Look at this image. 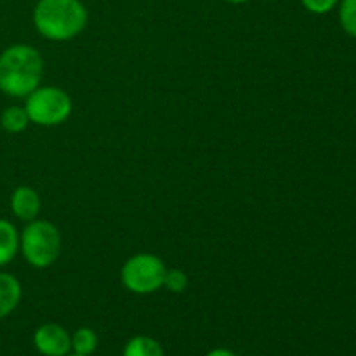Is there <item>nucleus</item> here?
Returning <instances> with one entry per match:
<instances>
[{
  "label": "nucleus",
  "mask_w": 356,
  "mask_h": 356,
  "mask_svg": "<svg viewBox=\"0 0 356 356\" xmlns=\"http://www.w3.org/2000/svg\"><path fill=\"white\" fill-rule=\"evenodd\" d=\"M33 26L51 42L79 37L89 23V10L82 0H38L33 7Z\"/></svg>",
  "instance_id": "nucleus-2"
},
{
  "label": "nucleus",
  "mask_w": 356,
  "mask_h": 356,
  "mask_svg": "<svg viewBox=\"0 0 356 356\" xmlns=\"http://www.w3.org/2000/svg\"><path fill=\"white\" fill-rule=\"evenodd\" d=\"M167 266L162 257L149 252L134 254L124 263L120 271L122 285L138 296L155 294L163 287Z\"/></svg>",
  "instance_id": "nucleus-5"
},
{
  "label": "nucleus",
  "mask_w": 356,
  "mask_h": 356,
  "mask_svg": "<svg viewBox=\"0 0 356 356\" xmlns=\"http://www.w3.org/2000/svg\"><path fill=\"white\" fill-rule=\"evenodd\" d=\"M301 3L308 13L322 16V14H327L332 9H336L339 0H301Z\"/></svg>",
  "instance_id": "nucleus-15"
},
{
  "label": "nucleus",
  "mask_w": 356,
  "mask_h": 356,
  "mask_svg": "<svg viewBox=\"0 0 356 356\" xmlns=\"http://www.w3.org/2000/svg\"><path fill=\"white\" fill-rule=\"evenodd\" d=\"M97 348V334L90 327H80L72 334V353L92 356Z\"/></svg>",
  "instance_id": "nucleus-12"
},
{
  "label": "nucleus",
  "mask_w": 356,
  "mask_h": 356,
  "mask_svg": "<svg viewBox=\"0 0 356 356\" xmlns=\"http://www.w3.org/2000/svg\"><path fill=\"white\" fill-rule=\"evenodd\" d=\"M19 254V229L9 219L0 218V268L7 266Z\"/></svg>",
  "instance_id": "nucleus-9"
},
{
  "label": "nucleus",
  "mask_w": 356,
  "mask_h": 356,
  "mask_svg": "<svg viewBox=\"0 0 356 356\" xmlns=\"http://www.w3.org/2000/svg\"><path fill=\"white\" fill-rule=\"evenodd\" d=\"M44 76V58L28 44H13L0 52V92L24 99L40 87Z\"/></svg>",
  "instance_id": "nucleus-1"
},
{
  "label": "nucleus",
  "mask_w": 356,
  "mask_h": 356,
  "mask_svg": "<svg viewBox=\"0 0 356 356\" xmlns=\"http://www.w3.org/2000/svg\"><path fill=\"white\" fill-rule=\"evenodd\" d=\"M339 23L350 37L356 38V0H339Z\"/></svg>",
  "instance_id": "nucleus-13"
},
{
  "label": "nucleus",
  "mask_w": 356,
  "mask_h": 356,
  "mask_svg": "<svg viewBox=\"0 0 356 356\" xmlns=\"http://www.w3.org/2000/svg\"><path fill=\"white\" fill-rule=\"evenodd\" d=\"M19 252L31 268L45 270L52 266L61 254L58 226L38 218L24 222V228L19 232Z\"/></svg>",
  "instance_id": "nucleus-3"
},
{
  "label": "nucleus",
  "mask_w": 356,
  "mask_h": 356,
  "mask_svg": "<svg viewBox=\"0 0 356 356\" xmlns=\"http://www.w3.org/2000/svg\"><path fill=\"white\" fill-rule=\"evenodd\" d=\"M225 2H228V3H233V6H242V3H247V2H250V0H225Z\"/></svg>",
  "instance_id": "nucleus-17"
},
{
  "label": "nucleus",
  "mask_w": 356,
  "mask_h": 356,
  "mask_svg": "<svg viewBox=\"0 0 356 356\" xmlns=\"http://www.w3.org/2000/svg\"><path fill=\"white\" fill-rule=\"evenodd\" d=\"M10 212L16 219L23 222H30L38 218L42 209L40 195L31 186H17L10 195Z\"/></svg>",
  "instance_id": "nucleus-7"
},
{
  "label": "nucleus",
  "mask_w": 356,
  "mask_h": 356,
  "mask_svg": "<svg viewBox=\"0 0 356 356\" xmlns=\"http://www.w3.org/2000/svg\"><path fill=\"white\" fill-rule=\"evenodd\" d=\"M33 346L44 356H66L72 353V334L59 323H44L35 330Z\"/></svg>",
  "instance_id": "nucleus-6"
},
{
  "label": "nucleus",
  "mask_w": 356,
  "mask_h": 356,
  "mask_svg": "<svg viewBox=\"0 0 356 356\" xmlns=\"http://www.w3.org/2000/svg\"><path fill=\"white\" fill-rule=\"evenodd\" d=\"M66 356H86V355H76V353H70V355H66Z\"/></svg>",
  "instance_id": "nucleus-18"
},
{
  "label": "nucleus",
  "mask_w": 356,
  "mask_h": 356,
  "mask_svg": "<svg viewBox=\"0 0 356 356\" xmlns=\"http://www.w3.org/2000/svg\"><path fill=\"white\" fill-rule=\"evenodd\" d=\"M205 356H236L232 350H226V348H216V350L209 351Z\"/></svg>",
  "instance_id": "nucleus-16"
},
{
  "label": "nucleus",
  "mask_w": 356,
  "mask_h": 356,
  "mask_svg": "<svg viewBox=\"0 0 356 356\" xmlns=\"http://www.w3.org/2000/svg\"><path fill=\"white\" fill-rule=\"evenodd\" d=\"M30 125V118H28L24 106H7L0 115V127L7 132V134H19V132L26 131Z\"/></svg>",
  "instance_id": "nucleus-11"
},
{
  "label": "nucleus",
  "mask_w": 356,
  "mask_h": 356,
  "mask_svg": "<svg viewBox=\"0 0 356 356\" xmlns=\"http://www.w3.org/2000/svg\"><path fill=\"white\" fill-rule=\"evenodd\" d=\"M24 110L30 124L40 127H58L72 115L73 101L61 87L40 86L24 97Z\"/></svg>",
  "instance_id": "nucleus-4"
},
{
  "label": "nucleus",
  "mask_w": 356,
  "mask_h": 356,
  "mask_svg": "<svg viewBox=\"0 0 356 356\" xmlns=\"http://www.w3.org/2000/svg\"><path fill=\"white\" fill-rule=\"evenodd\" d=\"M122 356H165L162 344L149 336H136L127 341Z\"/></svg>",
  "instance_id": "nucleus-10"
},
{
  "label": "nucleus",
  "mask_w": 356,
  "mask_h": 356,
  "mask_svg": "<svg viewBox=\"0 0 356 356\" xmlns=\"http://www.w3.org/2000/svg\"><path fill=\"white\" fill-rule=\"evenodd\" d=\"M23 298L21 282L13 273L0 271V320L7 318L19 306Z\"/></svg>",
  "instance_id": "nucleus-8"
},
{
  "label": "nucleus",
  "mask_w": 356,
  "mask_h": 356,
  "mask_svg": "<svg viewBox=\"0 0 356 356\" xmlns=\"http://www.w3.org/2000/svg\"><path fill=\"white\" fill-rule=\"evenodd\" d=\"M190 285V278H188L186 271L177 270V268H167L165 280H163V287L172 294H183Z\"/></svg>",
  "instance_id": "nucleus-14"
}]
</instances>
